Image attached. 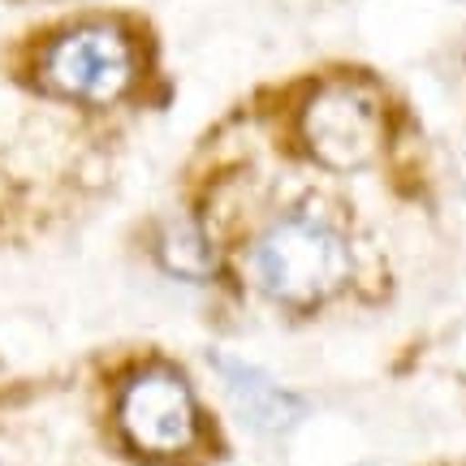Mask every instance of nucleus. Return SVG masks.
<instances>
[{
  "label": "nucleus",
  "mask_w": 466,
  "mask_h": 466,
  "mask_svg": "<svg viewBox=\"0 0 466 466\" xmlns=\"http://www.w3.org/2000/svg\"><path fill=\"white\" fill-rule=\"evenodd\" d=\"M250 281L264 289L268 299L289 302V307H311L341 289L350 272L346 238L329 220L311 212H289L272 220L255 242H250Z\"/></svg>",
  "instance_id": "obj_1"
},
{
  "label": "nucleus",
  "mask_w": 466,
  "mask_h": 466,
  "mask_svg": "<svg viewBox=\"0 0 466 466\" xmlns=\"http://www.w3.org/2000/svg\"><path fill=\"white\" fill-rule=\"evenodd\" d=\"M39 74L66 100L113 104L134 86L138 52H134L130 35L113 22H83L52 39Z\"/></svg>",
  "instance_id": "obj_2"
},
{
  "label": "nucleus",
  "mask_w": 466,
  "mask_h": 466,
  "mask_svg": "<svg viewBox=\"0 0 466 466\" xmlns=\"http://www.w3.org/2000/svg\"><path fill=\"white\" fill-rule=\"evenodd\" d=\"M121 432L134 450L151 453V458H168L182 453L195 441V398L190 384L173 371V367H138L126 389H121Z\"/></svg>",
  "instance_id": "obj_3"
},
{
  "label": "nucleus",
  "mask_w": 466,
  "mask_h": 466,
  "mask_svg": "<svg viewBox=\"0 0 466 466\" xmlns=\"http://www.w3.org/2000/svg\"><path fill=\"white\" fill-rule=\"evenodd\" d=\"M302 143L329 168H359L380 147V108L371 91L329 83L302 108Z\"/></svg>",
  "instance_id": "obj_4"
},
{
  "label": "nucleus",
  "mask_w": 466,
  "mask_h": 466,
  "mask_svg": "<svg viewBox=\"0 0 466 466\" xmlns=\"http://www.w3.org/2000/svg\"><path fill=\"white\" fill-rule=\"evenodd\" d=\"M212 363H217V376L229 389L238 415L247 419L250 428H259V432H285L302 415V401L289 389H281L272 376H264L259 367L242 363V359H229V354H212Z\"/></svg>",
  "instance_id": "obj_5"
},
{
  "label": "nucleus",
  "mask_w": 466,
  "mask_h": 466,
  "mask_svg": "<svg viewBox=\"0 0 466 466\" xmlns=\"http://www.w3.org/2000/svg\"><path fill=\"white\" fill-rule=\"evenodd\" d=\"M160 259H165V268L177 272V277H203V272H208V247H203V238L190 229V225H177V229L165 233Z\"/></svg>",
  "instance_id": "obj_6"
}]
</instances>
